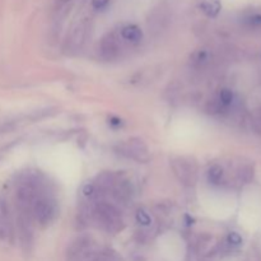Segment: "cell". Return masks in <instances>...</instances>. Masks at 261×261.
I'll list each match as a JSON object with an SVG mask.
<instances>
[{"label": "cell", "instance_id": "7a4b0ae2", "mask_svg": "<svg viewBox=\"0 0 261 261\" xmlns=\"http://www.w3.org/2000/svg\"><path fill=\"white\" fill-rule=\"evenodd\" d=\"M94 221L107 232H119L124 227L120 212L109 203H98L93 211Z\"/></svg>", "mask_w": 261, "mask_h": 261}, {"label": "cell", "instance_id": "e0dca14e", "mask_svg": "<svg viewBox=\"0 0 261 261\" xmlns=\"http://www.w3.org/2000/svg\"><path fill=\"white\" fill-rule=\"evenodd\" d=\"M69 2H71V0H59V3H60L61 5L66 4V3H69Z\"/></svg>", "mask_w": 261, "mask_h": 261}, {"label": "cell", "instance_id": "3957f363", "mask_svg": "<svg viewBox=\"0 0 261 261\" xmlns=\"http://www.w3.org/2000/svg\"><path fill=\"white\" fill-rule=\"evenodd\" d=\"M120 153L125 157L138 161V162L145 163L149 161V152H148L147 145L142 139H138V138H133L120 145Z\"/></svg>", "mask_w": 261, "mask_h": 261}, {"label": "cell", "instance_id": "4fadbf2b", "mask_svg": "<svg viewBox=\"0 0 261 261\" xmlns=\"http://www.w3.org/2000/svg\"><path fill=\"white\" fill-rule=\"evenodd\" d=\"M110 0H92V7L96 10H103L109 7Z\"/></svg>", "mask_w": 261, "mask_h": 261}, {"label": "cell", "instance_id": "ba28073f", "mask_svg": "<svg viewBox=\"0 0 261 261\" xmlns=\"http://www.w3.org/2000/svg\"><path fill=\"white\" fill-rule=\"evenodd\" d=\"M120 35L125 41L130 43H139L143 40V31L137 24L124 25L120 31Z\"/></svg>", "mask_w": 261, "mask_h": 261}, {"label": "cell", "instance_id": "9c48e42d", "mask_svg": "<svg viewBox=\"0 0 261 261\" xmlns=\"http://www.w3.org/2000/svg\"><path fill=\"white\" fill-rule=\"evenodd\" d=\"M222 178H223V168L219 165H213L212 167H209L208 172H206V180L211 185H219L222 182Z\"/></svg>", "mask_w": 261, "mask_h": 261}, {"label": "cell", "instance_id": "30bf717a", "mask_svg": "<svg viewBox=\"0 0 261 261\" xmlns=\"http://www.w3.org/2000/svg\"><path fill=\"white\" fill-rule=\"evenodd\" d=\"M234 99V94L233 92L231 91V89L228 88H223L221 92H219V103L222 105L223 107H227L229 106V105H232V102H233Z\"/></svg>", "mask_w": 261, "mask_h": 261}, {"label": "cell", "instance_id": "8fae6325", "mask_svg": "<svg viewBox=\"0 0 261 261\" xmlns=\"http://www.w3.org/2000/svg\"><path fill=\"white\" fill-rule=\"evenodd\" d=\"M135 218H137V222L140 224V226L147 227L152 223V218H150L148 212L144 211V209H138L137 214H135Z\"/></svg>", "mask_w": 261, "mask_h": 261}, {"label": "cell", "instance_id": "7c38bea8", "mask_svg": "<svg viewBox=\"0 0 261 261\" xmlns=\"http://www.w3.org/2000/svg\"><path fill=\"white\" fill-rule=\"evenodd\" d=\"M228 242L233 246H239V245L242 244V237L237 232H231L228 234Z\"/></svg>", "mask_w": 261, "mask_h": 261}, {"label": "cell", "instance_id": "9a60e30c", "mask_svg": "<svg viewBox=\"0 0 261 261\" xmlns=\"http://www.w3.org/2000/svg\"><path fill=\"white\" fill-rule=\"evenodd\" d=\"M247 22L250 24H254V25H261V14H252L247 18Z\"/></svg>", "mask_w": 261, "mask_h": 261}, {"label": "cell", "instance_id": "277c9868", "mask_svg": "<svg viewBox=\"0 0 261 261\" xmlns=\"http://www.w3.org/2000/svg\"><path fill=\"white\" fill-rule=\"evenodd\" d=\"M13 237V222L7 199L0 195V241L8 242Z\"/></svg>", "mask_w": 261, "mask_h": 261}, {"label": "cell", "instance_id": "5b68a950", "mask_svg": "<svg viewBox=\"0 0 261 261\" xmlns=\"http://www.w3.org/2000/svg\"><path fill=\"white\" fill-rule=\"evenodd\" d=\"M173 170L180 181L188 185H193L196 181V166L195 163L185 160V158H178L176 162H173Z\"/></svg>", "mask_w": 261, "mask_h": 261}, {"label": "cell", "instance_id": "52a82bcc", "mask_svg": "<svg viewBox=\"0 0 261 261\" xmlns=\"http://www.w3.org/2000/svg\"><path fill=\"white\" fill-rule=\"evenodd\" d=\"M196 7L209 18H216L221 13V0H196Z\"/></svg>", "mask_w": 261, "mask_h": 261}, {"label": "cell", "instance_id": "2e32d148", "mask_svg": "<svg viewBox=\"0 0 261 261\" xmlns=\"http://www.w3.org/2000/svg\"><path fill=\"white\" fill-rule=\"evenodd\" d=\"M109 124H110V126L115 127V129H117V127H121L122 126L121 119H119V117H115V116L110 117V119H109Z\"/></svg>", "mask_w": 261, "mask_h": 261}, {"label": "cell", "instance_id": "5bb4252c", "mask_svg": "<svg viewBox=\"0 0 261 261\" xmlns=\"http://www.w3.org/2000/svg\"><path fill=\"white\" fill-rule=\"evenodd\" d=\"M206 59H208V53H206L205 50H200L199 53L195 54L196 63L201 64V63H204V61H206Z\"/></svg>", "mask_w": 261, "mask_h": 261}, {"label": "cell", "instance_id": "6da1fadb", "mask_svg": "<svg viewBox=\"0 0 261 261\" xmlns=\"http://www.w3.org/2000/svg\"><path fill=\"white\" fill-rule=\"evenodd\" d=\"M58 213L59 206L56 203V199L48 193H46L45 189L38 191L30 209L32 222H35L41 227H47L55 221Z\"/></svg>", "mask_w": 261, "mask_h": 261}, {"label": "cell", "instance_id": "8992f818", "mask_svg": "<svg viewBox=\"0 0 261 261\" xmlns=\"http://www.w3.org/2000/svg\"><path fill=\"white\" fill-rule=\"evenodd\" d=\"M101 54L106 60H112L119 54V45L112 35L106 36L101 42Z\"/></svg>", "mask_w": 261, "mask_h": 261}]
</instances>
